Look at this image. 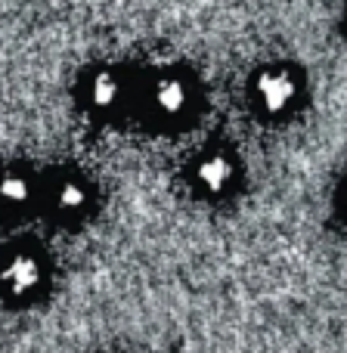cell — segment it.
Here are the masks:
<instances>
[{"instance_id": "6da1fadb", "label": "cell", "mask_w": 347, "mask_h": 353, "mask_svg": "<svg viewBox=\"0 0 347 353\" xmlns=\"http://www.w3.org/2000/svg\"><path fill=\"white\" fill-rule=\"evenodd\" d=\"M41 263H37V257L31 254H12L10 261L3 263V270H0V285L6 288L10 294H16V298H22V294L34 292L37 285H41Z\"/></svg>"}, {"instance_id": "277c9868", "label": "cell", "mask_w": 347, "mask_h": 353, "mask_svg": "<svg viewBox=\"0 0 347 353\" xmlns=\"http://www.w3.org/2000/svg\"><path fill=\"white\" fill-rule=\"evenodd\" d=\"M230 176H232V165L224 159V155H214V159L201 161V168H199L201 186L211 189V192H220V189L230 183Z\"/></svg>"}, {"instance_id": "52a82bcc", "label": "cell", "mask_w": 347, "mask_h": 353, "mask_svg": "<svg viewBox=\"0 0 347 353\" xmlns=\"http://www.w3.org/2000/svg\"><path fill=\"white\" fill-rule=\"evenodd\" d=\"M84 199H87L84 189H81L75 180H66L59 189H56V208H59V211H78V208L84 205Z\"/></svg>"}, {"instance_id": "7a4b0ae2", "label": "cell", "mask_w": 347, "mask_h": 353, "mask_svg": "<svg viewBox=\"0 0 347 353\" xmlns=\"http://www.w3.org/2000/svg\"><path fill=\"white\" fill-rule=\"evenodd\" d=\"M257 97H261L267 112H282L295 97V84L288 74L282 72H267L257 78Z\"/></svg>"}, {"instance_id": "5b68a950", "label": "cell", "mask_w": 347, "mask_h": 353, "mask_svg": "<svg viewBox=\"0 0 347 353\" xmlns=\"http://www.w3.org/2000/svg\"><path fill=\"white\" fill-rule=\"evenodd\" d=\"M31 199V183L19 174L0 176V201L3 205H25Z\"/></svg>"}, {"instance_id": "8992f818", "label": "cell", "mask_w": 347, "mask_h": 353, "mask_svg": "<svg viewBox=\"0 0 347 353\" xmlns=\"http://www.w3.org/2000/svg\"><path fill=\"white\" fill-rule=\"evenodd\" d=\"M90 99H93V105H99V109H109V105L118 99V81L112 78V74H97L90 84Z\"/></svg>"}, {"instance_id": "3957f363", "label": "cell", "mask_w": 347, "mask_h": 353, "mask_svg": "<svg viewBox=\"0 0 347 353\" xmlns=\"http://www.w3.org/2000/svg\"><path fill=\"white\" fill-rule=\"evenodd\" d=\"M155 105H159L165 115H177L186 105V87L177 78H165L159 87H155Z\"/></svg>"}]
</instances>
